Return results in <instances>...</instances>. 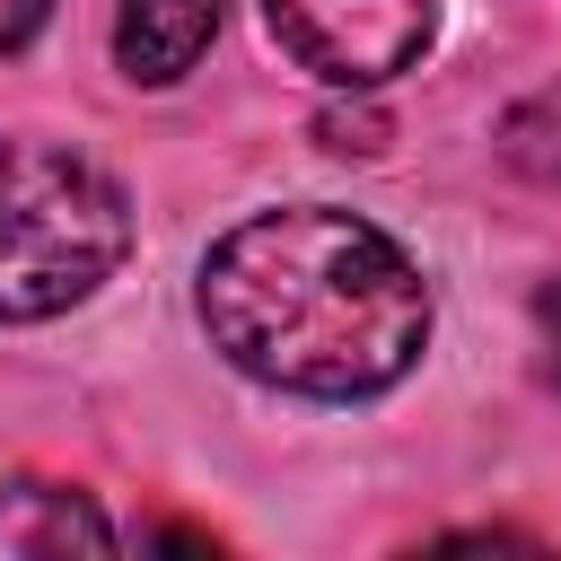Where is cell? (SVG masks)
<instances>
[{
	"instance_id": "cell-1",
	"label": "cell",
	"mask_w": 561,
	"mask_h": 561,
	"mask_svg": "<svg viewBox=\"0 0 561 561\" xmlns=\"http://www.w3.org/2000/svg\"><path fill=\"white\" fill-rule=\"evenodd\" d=\"M202 324L228 368L280 394H386L430 342L421 263L324 202L237 219L202 263Z\"/></svg>"
},
{
	"instance_id": "cell-2",
	"label": "cell",
	"mask_w": 561,
	"mask_h": 561,
	"mask_svg": "<svg viewBox=\"0 0 561 561\" xmlns=\"http://www.w3.org/2000/svg\"><path fill=\"white\" fill-rule=\"evenodd\" d=\"M123 245L131 202L96 158L0 131V324H44L96 298Z\"/></svg>"
},
{
	"instance_id": "cell-3",
	"label": "cell",
	"mask_w": 561,
	"mask_h": 561,
	"mask_svg": "<svg viewBox=\"0 0 561 561\" xmlns=\"http://www.w3.org/2000/svg\"><path fill=\"white\" fill-rule=\"evenodd\" d=\"M272 44L324 88H377L438 35V0H263Z\"/></svg>"
},
{
	"instance_id": "cell-4",
	"label": "cell",
	"mask_w": 561,
	"mask_h": 561,
	"mask_svg": "<svg viewBox=\"0 0 561 561\" xmlns=\"http://www.w3.org/2000/svg\"><path fill=\"white\" fill-rule=\"evenodd\" d=\"M219 9H228V0H123V18H114V61H123V79H140V88L184 79V70L210 53Z\"/></svg>"
},
{
	"instance_id": "cell-5",
	"label": "cell",
	"mask_w": 561,
	"mask_h": 561,
	"mask_svg": "<svg viewBox=\"0 0 561 561\" xmlns=\"http://www.w3.org/2000/svg\"><path fill=\"white\" fill-rule=\"evenodd\" d=\"M114 526L61 482H0V552H105Z\"/></svg>"
},
{
	"instance_id": "cell-6",
	"label": "cell",
	"mask_w": 561,
	"mask_h": 561,
	"mask_svg": "<svg viewBox=\"0 0 561 561\" xmlns=\"http://www.w3.org/2000/svg\"><path fill=\"white\" fill-rule=\"evenodd\" d=\"M500 149H508V167H517V175H535V184H552V193H561V79H552V88H535V96L500 123Z\"/></svg>"
},
{
	"instance_id": "cell-7",
	"label": "cell",
	"mask_w": 561,
	"mask_h": 561,
	"mask_svg": "<svg viewBox=\"0 0 561 561\" xmlns=\"http://www.w3.org/2000/svg\"><path fill=\"white\" fill-rule=\"evenodd\" d=\"M324 149H359V158H377V149H386V123H377V114H324Z\"/></svg>"
},
{
	"instance_id": "cell-8",
	"label": "cell",
	"mask_w": 561,
	"mask_h": 561,
	"mask_svg": "<svg viewBox=\"0 0 561 561\" xmlns=\"http://www.w3.org/2000/svg\"><path fill=\"white\" fill-rule=\"evenodd\" d=\"M44 18H53V0H0V53L35 44V35H44Z\"/></svg>"
},
{
	"instance_id": "cell-9",
	"label": "cell",
	"mask_w": 561,
	"mask_h": 561,
	"mask_svg": "<svg viewBox=\"0 0 561 561\" xmlns=\"http://www.w3.org/2000/svg\"><path fill=\"white\" fill-rule=\"evenodd\" d=\"M535 324H543V351H552V377H561V280L535 298Z\"/></svg>"
}]
</instances>
